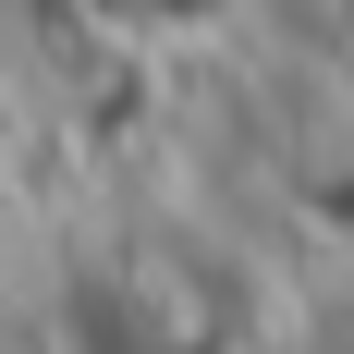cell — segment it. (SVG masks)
Returning a JSON list of instances; mask_svg holds the SVG:
<instances>
[{
    "label": "cell",
    "mask_w": 354,
    "mask_h": 354,
    "mask_svg": "<svg viewBox=\"0 0 354 354\" xmlns=\"http://www.w3.org/2000/svg\"><path fill=\"white\" fill-rule=\"evenodd\" d=\"M122 12H135V25H208L220 0H122Z\"/></svg>",
    "instance_id": "obj_1"
}]
</instances>
